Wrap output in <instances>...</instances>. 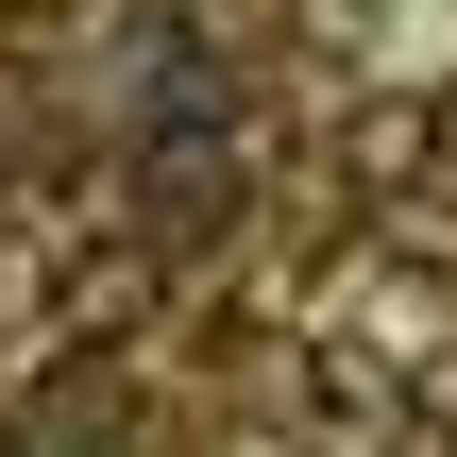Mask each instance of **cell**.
<instances>
[{
  "mask_svg": "<svg viewBox=\"0 0 457 457\" xmlns=\"http://www.w3.org/2000/svg\"><path fill=\"white\" fill-rule=\"evenodd\" d=\"M407 390H424V457H441V441H457V356H424Z\"/></svg>",
  "mask_w": 457,
  "mask_h": 457,
  "instance_id": "cell-3",
  "label": "cell"
},
{
  "mask_svg": "<svg viewBox=\"0 0 457 457\" xmlns=\"http://www.w3.org/2000/svg\"><path fill=\"white\" fill-rule=\"evenodd\" d=\"M339 187H356L373 220H407V204L441 187V119H424V102H356V119H339Z\"/></svg>",
  "mask_w": 457,
  "mask_h": 457,
  "instance_id": "cell-2",
  "label": "cell"
},
{
  "mask_svg": "<svg viewBox=\"0 0 457 457\" xmlns=\"http://www.w3.org/2000/svg\"><path fill=\"white\" fill-rule=\"evenodd\" d=\"M424 119H441V170H457V85H424Z\"/></svg>",
  "mask_w": 457,
  "mask_h": 457,
  "instance_id": "cell-4",
  "label": "cell"
},
{
  "mask_svg": "<svg viewBox=\"0 0 457 457\" xmlns=\"http://www.w3.org/2000/svg\"><path fill=\"white\" fill-rule=\"evenodd\" d=\"M153 322H170V254H153L136 220H102V237L51 271V339H85V356H136Z\"/></svg>",
  "mask_w": 457,
  "mask_h": 457,
  "instance_id": "cell-1",
  "label": "cell"
}]
</instances>
